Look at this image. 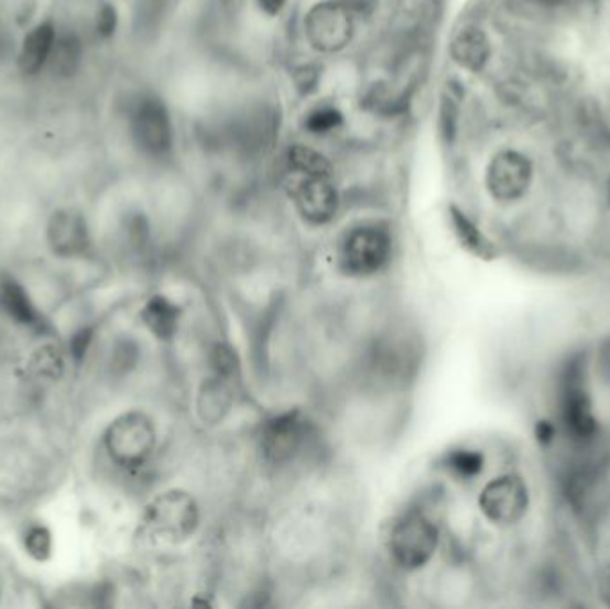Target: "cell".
<instances>
[{"mask_svg":"<svg viewBox=\"0 0 610 609\" xmlns=\"http://www.w3.org/2000/svg\"><path fill=\"white\" fill-rule=\"evenodd\" d=\"M305 36L319 53H339L352 42L353 17L341 2H318L304 20Z\"/></svg>","mask_w":610,"mask_h":609,"instance_id":"7","label":"cell"},{"mask_svg":"<svg viewBox=\"0 0 610 609\" xmlns=\"http://www.w3.org/2000/svg\"><path fill=\"white\" fill-rule=\"evenodd\" d=\"M609 204H610V180H609Z\"/></svg>","mask_w":610,"mask_h":609,"instance_id":"34","label":"cell"},{"mask_svg":"<svg viewBox=\"0 0 610 609\" xmlns=\"http://www.w3.org/2000/svg\"><path fill=\"white\" fill-rule=\"evenodd\" d=\"M535 438L540 439V444H549L555 438V427L552 422L540 421L535 425Z\"/></svg>","mask_w":610,"mask_h":609,"instance_id":"29","label":"cell"},{"mask_svg":"<svg viewBox=\"0 0 610 609\" xmlns=\"http://www.w3.org/2000/svg\"><path fill=\"white\" fill-rule=\"evenodd\" d=\"M341 126H344V115L339 113L336 108H329V106L311 111L307 119H305V128L313 134L333 133Z\"/></svg>","mask_w":610,"mask_h":609,"instance_id":"24","label":"cell"},{"mask_svg":"<svg viewBox=\"0 0 610 609\" xmlns=\"http://www.w3.org/2000/svg\"><path fill=\"white\" fill-rule=\"evenodd\" d=\"M56 39L57 25L52 20H43L25 34L19 53V68L24 76H39L47 68Z\"/></svg>","mask_w":610,"mask_h":609,"instance_id":"13","label":"cell"},{"mask_svg":"<svg viewBox=\"0 0 610 609\" xmlns=\"http://www.w3.org/2000/svg\"><path fill=\"white\" fill-rule=\"evenodd\" d=\"M200 524L198 504L188 491L168 490L146 505L143 530L152 539L181 543L192 539Z\"/></svg>","mask_w":610,"mask_h":609,"instance_id":"2","label":"cell"},{"mask_svg":"<svg viewBox=\"0 0 610 609\" xmlns=\"http://www.w3.org/2000/svg\"><path fill=\"white\" fill-rule=\"evenodd\" d=\"M232 406V392L226 383V376H218L204 383L198 395V413L209 424H218Z\"/></svg>","mask_w":610,"mask_h":609,"instance_id":"18","label":"cell"},{"mask_svg":"<svg viewBox=\"0 0 610 609\" xmlns=\"http://www.w3.org/2000/svg\"><path fill=\"white\" fill-rule=\"evenodd\" d=\"M439 545V530L431 516L423 511L411 510L394 520L388 536L393 562L404 570L425 567Z\"/></svg>","mask_w":610,"mask_h":609,"instance_id":"1","label":"cell"},{"mask_svg":"<svg viewBox=\"0 0 610 609\" xmlns=\"http://www.w3.org/2000/svg\"><path fill=\"white\" fill-rule=\"evenodd\" d=\"M393 238L381 226L356 227L341 241L338 265L348 278H371L390 265Z\"/></svg>","mask_w":610,"mask_h":609,"instance_id":"3","label":"cell"},{"mask_svg":"<svg viewBox=\"0 0 610 609\" xmlns=\"http://www.w3.org/2000/svg\"><path fill=\"white\" fill-rule=\"evenodd\" d=\"M454 62L465 70L480 72L491 57L488 34L479 28H466L457 34L450 45Z\"/></svg>","mask_w":610,"mask_h":609,"instance_id":"14","label":"cell"},{"mask_svg":"<svg viewBox=\"0 0 610 609\" xmlns=\"http://www.w3.org/2000/svg\"><path fill=\"white\" fill-rule=\"evenodd\" d=\"M47 241L52 252L62 258H79L89 249L86 218L76 209H59L47 226Z\"/></svg>","mask_w":610,"mask_h":609,"instance_id":"12","label":"cell"},{"mask_svg":"<svg viewBox=\"0 0 610 609\" xmlns=\"http://www.w3.org/2000/svg\"><path fill=\"white\" fill-rule=\"evenodd\" d=\"M129 131L138 151L146 156H166L174 146V126L168 108L155 95H141L129 115Z\"/></svg>","mask_w":610,"mask_h":609,"instance_id":"6","label":"cell"},{"mask_svg":"<svg viewBox=\"0 0 610 609\" xmlns=\"http://www.w3.org/2000/svg\"><path fill=\"white\" fill-rule=\"evenodd\" d=\"M2 47H4V40H2V28H0V54H2Z\"/></svg>","mask_w":610,"mask_h":609,"instance_id":"33","label":"cell"},{"mask_svg":"<svg viewBox=\"0 0 610 609\" xmlns=\"http://www.w3.org/2000/svg\"><path fill=\"white\" fill-rule=\"evenodd\" d=\"M531 504V493L522 477L514 474L494 477L480 491L479 505L486 519L493 524H516Z\"/></svg>","mask_w":610,"mask_h":609,"instance_id":"8","label":"cell"},{"mask_svg":"<svg viewBox=\"0 0 610 609\" xmlns=\"http://www.w3.org/2000/svg\"><path fill=\"white\" fill-rule=\"evenodd\" d=\"M540 2H543V4H549V6H560V4H566V2H569V0H540Z\"/></svg>","mask_w":610,"mask_h":609,"instance_id":"32","label":"cell"},{"mask_svg":"<svg viewBox=\"0 0 610 609\" xmlns=\"http://www.w3.org/2000/svg\"><path fill=\"white\" fill-rule=\"evenodd\" d=\"M598 591H600L601 599L610 606V563L601 570L600 579H598Z\"/></svg>","mask_w":610,"mask_h":609,"instance_id":"30","label":"cell"},{"mask_svg":"<svg viewBox=\"0 0 610 609\" xmlns=\"http://www.w3.org/2000/svg\"><path fill=\"white\" fill-rule=\"evenodd\" d=\"M83 57H85V45L80 42L79 34L72 31L57 33L47 68L57 79H72L77 76L83 65Z\"/></svg>","mask_w":610,"mask_h":609,"instance_id":"15","label":"cell"},{"mask_svg":"<svg viewBox=\"0 0 610 609\" xmlns=\"http://www.w3.org/2000/svg\"><path fill=\"white\" fill-rule=\"evenodd\" d=\"M141 318L152 335L157 336L160 340H170L177 333L181 307L163 295H155L143 307Z\"/></svg>","mask_w":610,"mask_h":609,"instance_id":"16","label":"cell"},{"mask_svg":"<svg viewBox=\"0 0 610 609\" xmlns=\"http://www.w3.org/2000/svg\"><path fill=\"white\" fill-rule=\"evenodd\" d=\"M91 336H94L91 329H83V331L77 333V335L72 338L70 352L74 358H85L86 350H88L89 344H91Z\"/></svg>","mask_w":610,"mask_h":609,"instance_id":"27","label":"cell"},{"mask_svg":"<svg viewBox=\"0 0 610 609\" xmlns=\"http://www.w3.org/2000/svg\"><path fill=\"white\" fill-rule=\"evenodd\" d=\"M483 464H486V459H483L482 453L473 449H454L443 459L446 472L457 479H462V481H470L480 476Z\"/></svg>","mask_w":610,"mask_h":609,"instance_id":"21","label":"cell"},{"mask_svg":"<svg viewBox=\"0 0 610 609\" xmlns=\"http://www.w3.org/2000/svg\"><path fill=\"white\" fill-rule=\"evenodd\" d=\"M450 218L456 237L459 238L465 249L473 252V254L482 255V258H489V255L493 254L491 243L486 240L479 227L475 226L470 218L466 217L465 213L457 208H450Z\"/></svg>","mask_w":610,"mask_h":609,"instance_id":"19","label":"cell"},{"mask_svg":"<svg viewBox=\"0 0 610 609\" xmlns=\"http://www.w3.org/2000/svg\"><path fill=\"white\" fill-rule=\"evenodd\" d=\"M154 422L141 411L118 416L106 433V449L115 464L126 468L145 465L155 449Z\"/></svg>","mask_w":610,"mask_h":609,"instance_id":"5","label":"cell"},{"mask_svg":"<svg viewBox=\"0 0 610 609\" xmlns=\"http://www.w3.org/2000/svg\"><path fill=\"white\" fill-rule=\"evenodd\" d=\"M118 25V13L115 10L113 4L100 6L99 13H97V22H95V31L99 34L100 39H111Z\"/></svg>","mask_w":610,"mask_h":609,"instance_id":"26","label":"cell"},{"mask_svg":"<svg viewBox=\"0 0 610 609\" xmlns=\"http://www.w3.org/2000/svg\"><path fill=\"white\" fill-rule=\"evenodd\" d=\"M25 548L29 556L34 557L36 562H45L51 557L52 536L45 528H33L25 534Z\"/></svg>","mask_w":610,"mask_h":609,"instance_id":"25","label":"cell"},{"mask_svg":"<svg viewBox=\"0 0 610 609\" xmlns=\"http://www.w3.org/2000/svg\"><path fill=\"white\" fill-rule=\"evenodd\" d=\"M307 439V422L298 411L273 416L261 431L259 447L263 458L273 467L292 464Z\"/></svg>","mask_w":610,"mask_h":609,"instance_id":"10","label":"cell"},{"mask_svg":"<svg viewBox=\"0 0 610 609\" xmlns=\"http://www.w3.org/2000/svg\"><path fill=\"white\" fill-rule=\"evenodd\" d=\"M296 211L313 226L329 224L339 208V195L329 177H305L293 192Z\"/></svg>","mask_w":610,"mask_h":609,"instance_id":"11","label":"cell"},{"mask_svg":"<svg viewBox=\"0 0 610 609\" xmlns=\"http://www.w3.org/2000/svg\"><path fill=\"white\" fill-rule=\"evenodd\" d=\"M287 161L296 172H301L305 177H330L333 175L330 161L311 146L293 145L287 152Z\"/></svg>","mask_w":610,"mask_h":609,"instance_id":"20","label":"cell"},{"mask_svg":"<svg viewBox=\"0 0 610 609\" xmlns=\"http://www.w3.org/2000/svg\"><path fill=\"white\" fill-rule=\"evenodd\" d=\"M597 367L600 378L610 384V338H607L598 349Z\"/></svg>","mask_w":610,"mask_h":609,"instance_id":"28","label":"cell"},{"mask_svg":"<svg viewBox=\"0 0 610 609\" xmlns=\"http://www.w3.org/2000/svg\"><path fill=\"white\" fill-rule=\"evenodd\" d=\"M259 8L264 11V13L270 14V17H275V14L281 13L286 6L287 0H258Z\"/></svg>","mask_w":610,"mask_h":609,"instance_id":"31","label":"cell"},{"mask_svg":"<svg viewBox=\"0 0 610 609\" xmlns=\"http://www.w3.org/2000/svg\"><path fill=\"white\" fill-rule=\"evenodd\" d=\"M534 180V165L523 152L505 149L494 154L486 172V186L498 203L522 199Z\"/></svg>","mask_w":610,"mask_h":609,"instance_id":"9","label":"cell"},{"mask_svg":"<svg viewBox=\"0 0 610 609\" xmlns=\"http://www.w3.org/2000/svg\"><path fill=\"white\" fill-rule=\"evenodd\" d=\"M460 102H462V91L459 86L456 83L446 85L445 91H443L442 109H439V128H442L446 143L456 140Z\"/></svg>","mask_w":610,"mask_h":609,"instance_id":"22","label":"cell"},{"mask_svg":"<svg viewBox=\"0 0 610 609\" xmlns=\"http://www.w3.org/2000/svg\"><path fill=\"white\" fill-rule=\"evenodd\" d=\"M559 415L564 431L577 444L591 442L598 433V421L587 390L586 369L578 359H571L564 369L559 390Z\"/></svg>","mask_w":610,"mask_h":609,"instance_id":"4","label":"cell"},{"mask_svg":"<svg viewBox=\"0 0 610 609\" xmlns=\"http://www.w3.org/2000/svg\"><path fill=\"white\" fill-rule=\"evenodd\" d=\"M0 304L4 307V312L22 326H42L40 324L42 317L36 312L34 304L31 303L28 292L13 278H6L0 281Z\"/></svg>","mask_w":610,"mask_h":609,"instance_id":"17","label":"cell"},{"mask_svg":"<svg viewBox=\"0 0 610 609\" xmlns=\"http://www.w3.org/2000/svg\"><path fill=\"white\" fill-rule=\"evenodd\" d=\"M63 369H65V361H63L62 350L54 345H45L31 358V370L39 378L57 379L62 376Z\"/></svg>","mask_w":610,"mask_h":609,"instance_id":"23","label":"cell"}]
</instances>
